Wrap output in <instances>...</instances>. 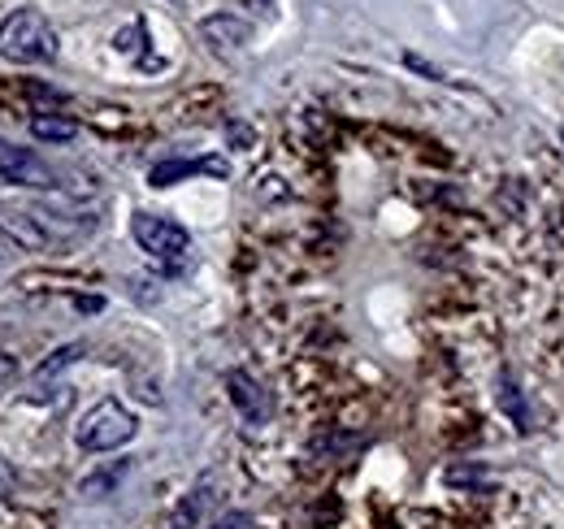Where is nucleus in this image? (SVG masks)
Wrapping results in <instances>:
<instances>
[{
    "instance_id": "nucleus-5",
    "label": "nucleus",
    "mask_w": 564,
    "mask_h": 529,
    "mask_svg": "<svg viewBox=\"0 0 564 529\" xmlns=\"http://www.w3.org/2000/svg\"><path fill=\"white\" fill-rule=\"evenodd\" d=\"M0 187H31V192H53L57 170H48V161H40L31 148H18L13 139H0Z\"/></svg>"
},
{
    "instance_id": "nucleus-3",
    "label": "nucleus",
    "mask_w": 564,
    "mask_h": 529,
    "mask_svg": "<svg viewBox=\"0 0 564 529\" xmlns=\"http://www.w3.org/2000/svg\"><path fill=\"white\" fill-rule=\"evenodd\" d=\"M0 230L18 248H26V252H48L53 244H62L66 235H74V226H62L44 208H0Z\"/></svg>"
},
{
    "instance_id": "nucleus-2",
    "label": "nucleus",
    "mask_w": 564,
    "mask_h": 529,
    "mask_svg": "<svg viewBox=\"0 0 564 529\" xmlns=\"http://www.w3.org/2000/svg\"><path fill=\"white\" fill-rule=\"evenodd\" d=\"M135 434H140L135 412H131L127 403H118V399H100V403H91V408L83 412V421H78V430H74V443H78L83 452L100 456V452L127 447Z\"/></svg>"
},
{
    "instance_id": "nucleus-6",
    "label": "nucleus",
    "mask_w": 564,
    "mask_h": 529,
    "mask_svg": "<svg viewBox=\"0 0 564 529\" xmlns=\"http://www.w3.org/2000/svg\"><path fill=\"white\" fill-rule=\"evenodd\" d=\"M226 396H230V403L239 408V417H243L248 425H261V421L270 417V396H265L243 369H230V374H226Z\"/></svg>"
},
{
    "instance_id": "nucleus-9",
    "label": "nucleus",
    "mask_w": 564,
    "mask_h": 529,
    "mask_svg": "<svg viewBox=\"0 0 564 529\" xmlns=\"http://www.w3.org/2000/svg\"><path fill=\"white\" fill-rule=\"evenodd\" d=\"M200 170L221 174V165H217V161H209V165H200V161H161V165H152L148 183H152V187H174L178 179H192V174H200Z\"/></svg>"
},
{
    "instance_id": "nucleus-8",
    "label": "nucleus",
    "mask_w": 564,
    "mask_h": 529,
    "mask_svg": "<svg viewBox=\"0 0 564 529\" xmlns=\"http://www.w3.org/2000/svg\"><path fill=\"white\" fill-rule=\"evenodd\" d=\"M127 473H131V461L109 464V468H100V473L83 477V482H78V495H83V499H105V495H113V490H118V482H122Z\"/></svg>"
},
{
    "instance_id": "nucleus-1",
    "label": "nucleus",
    "mask_w": 564,
    "mask_h": 529,
    "mask_svg": "<svg viewBox=\"0 0 564 529\" xmlns=\"http://www.w3.org/2000/svg\"><path fill=\"white\" fill-rule=\"evenodd\" d=\"M0 57L18 66H44L57 57V31L40 9H13L0 22Z\"/></svg>"
},
{
    "instance_id": "nucleus-16",
    "label": "nucleus",
    "mask_w": 564,
    "mask_h": 529,
    "mask_svg": "<svg viewBox=\"0 0 564 529\" xmlns=\"http://www.w3.org/2000/svg\"><path fill=\"white\" fill-rule=\"evenodd\" d=\"M248 526V517H239V512H235V517H221V521H213L209 529H243Z\"/></svg>"
},
{
    "instance_id": "nucleus-14",
    "label": "nucleus",
    "mask_w": 564,
    "mask_h": 529,
    "mask_svg": "<svg viewBox=\"0 0 564 529\" xmlns=\"http://www.w3.org/2000/svg\"><path fill=\"white\" fill-rule=\"evenodd\" d=\"M140 44H143L140 22H131L127 31H118V35H113V48H118V53H140Z\"/></svg>"
},
{
    "instance_id": "nucleus-12",
    "label": "nucleus",
    "mask_w": 564,
    "mask_h": 529,
    "mask_svg": "<svg viewBox=\"0 0 564 529\" xmlns=\"http://www.w3.org/2000/svg\"><path fill=\"white\" fill-rule=\"evenodd\" d=\"M78 356H83V343H70V347H62V352H53V360H44V365L35 369V378H40V382H48V378H57L62 369H70V365H74V360H78Z\"/></svg>"
},
{
    "instance_id": "nucleus-15",
    "label": "nucleus",
    "mask_w": 564,
    "mask_h": 529,
    "mask_svg": "<svg viewBox=\"0 0 564 529\" xmlns=\"http://www.w3.org/2000/svg\"><path fill=\"white\" fill-rule=\"evenodd\" d=\"M13 374H18V360L0 352V387H4V382H13Z\"/></svg>"
},
{
    "instance_id": "nucleus-13",
    "label": "nucleus",
    "mask_w": 564,
    "mask_h": 529,
    "mask_svg": "<svg viewBox=\"0 0 564 529\" xmlns=\"http://www.w3.org/2000/svg\"><path fill=\"white\" fill-rule=\"evenodd\" d=\"M503 408H512V417H517V430H530V412H525V403L517 396V387L512 382H503Z\"/></svg>"
},
{
    "instance_id": "nucleus-17",
    "label": "nucleus",
    "mask_w": 564,
    "mask_h": 529,
    "mask_svg": "<svg viewBox=\"0 0 564 529\" xmlns=\"http://www.w3.org/2000/svg\"><path fill=\"white\" fill-rule=\"evenodd\" d=\"M9 490H13V473H9V464L0 461V499H9Z\"/></svg>"
},
{
    "instance_id": "nucleus-7",
    "label": "nucleus",
    "mask_w": 564,
    "mask_h": 529,
    "mask_svg": "<svg viewBox=\"0 0 564 529\" xmlns=\"http://www.w3.org/2000/svg\"><path fill=\"white\" fill-rule=\"evenodd\" d=\"M200 35H205V44H213L217 53H230V48H243L248 44L252 26L243 18H235V13H209L200 22Z\"/></svg>"
},
{
    "instance_id": "nucleus-11",
    "label": "nucleus",
    "mask_w": 564,
    "mask_h": 529,
    "mask_svg": "<svg viewBox=\"0 0 564 529\" xmlns=\"http://www.w3.org/2000/svg\"><path fill=\"white\" fill-rule=\"evenodd\" d=\"M205 508H209V482H200V486L183 499V508L174 512V529H196V521L205 517Z\"/></svg>"
},
{
    "instance_id": "nucleus-10",
    "label": "nucleus",
    "mask_w": 564,
    "mask_h": 529,
    "mask_svg": "<svg viewBox=\"0 0 564 529\" xmlns=\"http://www.w3.org/2000/svg\"><path fill=\"white\" fill-rule=\"evenodd\" d=\"M31 134L40 139V143H70L78 127H74L70 118H57V114H35L31 118Z\"/></svg>"
},
{
    "instance_id": "nucleus-4",
    "label": "nucleus",
    "mask_w": 564,
    "mask_h": 529,
    "mask_svg": "<svg viewBox=\"0 0 564 529\" xmlns=\"http://www.w3.org/2000/svg\"><path fill=\"white\" fill-rule=\"evenodd\" d=\"M131 235L152 261H183L192 252L187 226H178L174 217H161V213H135Z\"/></svg>"
}]
</instances>
